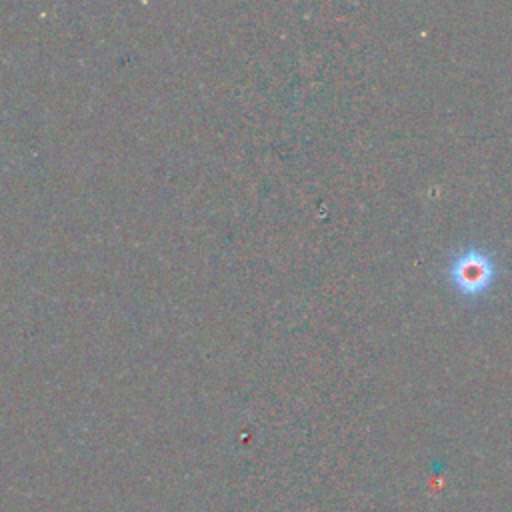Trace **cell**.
Masks as SVG:
<instances>
[{"label": "cell", "mask_w": 512, "mask_h": 512, "mask_svg": "<svg viewBox=\"0 0 512 512\" xmlns=\"http://www.w3.org/2000/svg\"><path fill=\"white\" fill-rule=\"evenodd\" d=\"M446 278L464 300L484 298L498 278L496 256L478 244H468L450 256Z\"/></svg>", "instance_id": "1"}]
</instances>
